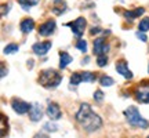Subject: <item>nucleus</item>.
Segmentation results:
<instances>
[{
  "mask_svg": "<svg viewBox=\"0 0 149 138\" xmlns=\"http://www.w3.org/2000/svg\"><path fill=\"white\" fill-rule=\"evenodd\" d=\"M76 120L81 124V127L84 128L86 131L88 133H93V131H97L98 128L102 126V120L101 117L95 115L91 106L88 104H81L80 105L79 112L76 113Z\"/></svg>",
  "mask_w": 149,
  "mask_h": 138,
  "instance_id": "f257e3e1",
  "label": "nucleus"
},
{
  "mask_svg": "<svg viewBox=\"0 0 149 138\" xmlns=\"http://www.w3.org/2000/svg\"><path fill=\"white\" fill-rule=\"evenodd\" d=\"M61 80H62V76L57 70H54V69H46L39 76V83L43 87H46V89H51V87L54 89V87H57L61 83Z\"/></svg>",
  "mask_w": 149,
  "mask_h": 138,
  "instance_id": "f03ea898",
  "label": "nucleus"
},
{
  "mask_svg": "<svg viewBox=\"0 0 149 138\" xmlns=\"http://www.w3.org/2000/svg\"><path fill=\"white\" fill-rule=\"evenodd\" d=\"M124 115L127 117V122L131 124V126H135V127H141V128H145L148 126V123L145 120L144 117L139 115L138 109L135 106H130L124 111Z\"/></svg>",
  "mask_w": 149,
  "mask_h": 138,
  "instance_id": "7ed1b4c3",
  "label": "nucleus"
},
{
  "mask_svg": "<svg viewBox=\"0 0 149 138\" xmlns=\"http://www.w3.org/2000/svg\"><path fill=\"white\" fill-rule=\"evenodd\" d=\"M134 95H135V100L141 104H149V82L144 80L141 84H138Z\"/></svg>",
  "mask_w": 149,
  "mask_h": 138,
  "instance_id": "20e7f679",
  "label": "nucleus"
},
{
  "mask_svg": "<svg viewBox=\"0 0 149 138\" xmlns=\"http://www.w3.org/2000/svg\"><path fill=\"white\" fill-rule=\"evenodd\" d=\"M86 24H87V22H86V20L80 17V18H77V20H74L73 22H69V24H68V26L72 28V32H73L74 36L80 37L83 33H84Z\"/></svg>",
  "mask_w": 149,
  "mask_h": 138,
  "instance_id": "39448f33",
  "label": "nucleus"
},
{
  "mask_svg": "<svg viewBox=\"0 0 149 138\" xmlns=\"http://www.w3.org/2000/svg\"><path fill=\"white\" fill-rule=\"evenodd\" d=\"M11 106H13V109H14L18 115H24V113H26V112L31 111V108H32L31 104H28V102H25V101H21V100H17V98H14V100L11 101Z\"/></svg>",
  "mask_w": 149,
  "mask_h": 138,
  "instance_id": "423d86ee",
  "label": "nucleus"
},
{
  "mask_svg": "<svg viewBox=\"0 0 149 138\" xmlns=\"http://www.w3.org/2000/svg\"><path fill=\"white\" fill-rule=\"evenodd\" d=\"M54 31H55V21H54V20H50V21L44 22V24H42V25L39 26V35H40V36H44V37L53 35Z\"/></svg>",
  "mask_w": 149,
  "mask_h": 138,
  "instance_id": "0eeeda50",
  "label": "nucleus"
},
{
  "mask_svg": "<svg viewBox=\"0 0 149 138\" xmlns=\"http://www.w3.org/2000/svg\"><path fill=\"white\" fill-rule=\"evenodd\" d=\"M108 50H109V44L105 42V39H95L94 40V53L97 55H105V53H108Z\"/></svg>",
  "mask_w": 149,
  "mask_h": 138,
  "instance_id": "6e6552de",
  "label": "nucleus"
},
{
  "mask_svg": "<svg viewBox=\"0 0 149 138\" xmlns=\"http://www.w3.org/2000/svg\"><path fill=\"white\" fill-rule=\"evenodd\" d=\"M116 70L122 75L124 79H133V72L128 69L127 62H126L124 59H120V61L116 62Z\"/></svg>",
  "mask_w": 149,
  "mask_h": 138,
  "instance_id": "1a4fd4ad",
  "label": "nucleus"
},
{
  "mask_svg": "<svg viewBox=\"0 0 149 138\" xmlns=\"http://www.w3.org/2000/svg\"><path fill=\"white\" fill-rule=\"evenodd\" d=\"M51 48V42H40V43H35L33 44V53L37 55H46L48 53V50Z\"/></svg>",
  "mask_w": 149,
  "mask_h": 138,
  "instance_id": "9d476101",
  "label": "nucleus"
},
{
  "mask_svg": "<svg viewBox=\"0 0 149 138\" xmlns=\"http://www.w3.org/2000/svg\"><path fill=\"white\" fill-rule=\"evenodd\" d=\"M47 116L50 117L51 120H58V119H61V116H62V112H61V109H59V106L57 105V104H54V102L48 104Z\"/></svg>",
  "mask_w": 149,
  "mask_h": 138,
  "instance_id": "9b49d317",
  "label": "nucleus"
},
{
  "mask_svg": "<svg viewBox=\"0 0 149 138\" xmlns=\"http://www.w3.org/2000/svg\"><path fill=\"white\" fill-rule=\"evenodd\" d=\"M43 116V111H42V106L39 104H33L31 111H29V117L32 122H39Z\"/></svg>",
  "mask_w": 149,
  "mask_h": 138,
  "instance_id": "f8f14e48",
  "label": "nucleus"
},
{
  "mask_svg": "<svg viewBox=\"0 0 149 138\" xmlns=\"http://www.w3.org/2000/svg\"><path fill=\"white\" fill-rule=\"evenodd\" d=\"M19 28H21V31L24 33H31L33 31V28H35V21H33L32 18H25L21 22Z\"/></svg>",
  "mask_w": 149,
  "mask_h": 138,
  "instance_id": "ddd939ff",
  "label": "nucleus"
},
{
  "mask_svg": "<svg viewBox=\"0 0 149 138\" xmlns=\"http://www.w3.org/2000/svg\"><path fill=\"white\" fill-rule=\"evenodd\" d=\"M72 57H70L68 53H65V51H61L59 53V68L61 69H65L68 65L72 62Z\"/></svg>",
  "mask_w": 149,
  "mask_h": 138,
  "instance_id": "4468645a",
  "label": "nucleus"
},
{
  "mask_svg": "<svg viewBox=\"0 0 149 138\" xmlns=\"http://www.w3.org/2000/svg\"><path fill=\"white\" fill-rule=\"evenodd\" d=\"M145 13V10L144 8H135V10H133V11H124V18H127L128 21H133V20H135L137 17H139V15H142Z\"/></svg>",
  "mask_w": 149,
  "mask_h": 138,
  "instance_id": "2eb2a0df",
  "label": "nucleus"
},
{
  "mask_svg": "<svg viewBox=\"0 0 149 138\" xmlns=\"http://www.w3.org/2000/svg\"><path fill=\"white\" fill-rule=\"evenodd\" d=\"M19 1V4L22 6V8L25 11H28L32 6H35V4H37L39 3V0H18Z\"/></svg>",
  "mask_w": 149,
  "mask_h": 138,
  "instance_id": "dca6fc26",
  "label": "nucleus"
},
{
  "mask_svg": "<svg viewBox=\"0 0 149 138\" xmlns=\"http://www.w3.org/2000/svg\"><path fill=\"white\" fill-rule=\"evenodd\" d=\"M100 83H101V86H104V87H109V86H112L115 82H113L112 77H109V76H107V75H104V76H101V79H100Z\"/></svg>",
  "mask_w": 149,
  "mask_h": 138,
  "instance_id": "f3484780",
  "label": "nucleus"
},
{
  "mask_svg": "<svg viewBox=\"0 0 149 138\" xmlns=\"http://www.w3.org/2000/svg\"><path fill=\"white\" fill-rule=\"evenodd\" d=\"M81 79L83 82H95L97 76L94 73H91V72H81Z\"/></svg>",
  "mask_w": 149,
  "mask_h": 138,
  "instance_id": "a211bd4d",
  "label": "nucleus"
},
{
  "mask_svg": "<svg viewBox=\"0 0 149 138\" xmlns=\"http://www.w3.org/2000/svg\"><path fill=\"white\" fill-rule=\"evenodd\" d=\"M138 31L139 32H146V31H149V18H144L142 21L139 22Z\"/></svg>",
  "mask_w": 149,
  "mask_h": 138,
  "instance_id": "6ab92c4d",
  "label": "nucleus"
},
{
  "mask_svg": "<svg viewBox=\"0 0 149 138\" xmlns=\"http://www.w3.org/2000/svg\"><path fill=\"white\" fill-rule=\"evenodd\" d=\"M83 82V79H81V73H73L72 75V77H70V84L72 86H77L79 83H81Z\"/></svg>",
  "mask_w": 149,
  "mask_h": 138,
  "instance_id": "aec40b11",
  "label": "nucleus"
},
{
  "mask_svg": "<svg viewBox=\"0 0 149 138\" xmlns=\"http://www.w3.org/2000/svg\"><path fill=\"white\" fill-rule=\"evenodd\" d=\"M17 51H18V44H15V43H11L8 46H6L4 48V54H14Z\"/></svg>",
  "mask_w": 149,
  "mask_h": 138,
  "instance_id": "412c9836",
  "label": "nucleus"
},
{
  "mask_svg": "<svg viewBox=\"0 0 149 138\" xmlns=\"http://www.w3.org/2000/svg\"><path fill=\"white\" fill-rule=\"evenodd\" d=\"M108 62V57L107 55H98V58H97V64H98V66H105Z\"/></svg>",
  "mask_w": 149,
  "mask_h": 138,
  "instance_id": "4be33fe9",
  "label": "nucleus"
},
{
  "mask_svg": "<svg viewBox=\"0 0 149 138\" xmlns=\"http://www.w3.org/2000/svg\"><path fill=\"white\" fill-rule=\"evenodd\" d=\"M76 47L79 48L81 53H86L87 51V43H86V40H79L76 43Z\"/></svg>",
  "mask_w": 149,
  "mask_h": 138,
  "instance_id": "5701e85b",
  "label": "nucleus"
},
{
  "mask_svg": "<svg viewBox=\"0 0 149 138\" xmlns=\"http://www.w3.org/2000/svg\"><path fill=\"white\" fill-rule=\"evenodd\" d=\"M94 100H95L97 102H102L104 101V93H102L101 90H97L95 93H94Z\"/></svg>",
  "mask_w": 149,
  "mask_h": 138,
  "instance_id": "b1692460",
  "label": "nucleus"
},
{
  "mask_svg": "<svg viewBox=\"0 0 149 138\" xmlns=\"http://www.w3.org/2000/svg\"><path fill=\"white\" fill-rule=\"evenodd\" d=\"M44 130L46 131H57L58 130V126H55V124H51V123H47V124H44Z\"/></svg>",
  "mask_w": 149,
  "mask_h": 138,
  "instance_id": "393cba45",
  "label": "nucleus"
},
{
  "mask_svg": "<svg viewBox=\"0 0 149 138\" xmlns=\"http://www.w3.org/2000/svg\"><path fill=\"white\" fill-rule=\"evenodd\" d=\"M137 37H138V39H141L142 42H146V40H148V37H146L145 32H137Z\"/></svg>",
  "mask_w": 149,
  "mask_h": 138,
  "instance_id": "a878e982",
  "label": "nucleus"
},
{
  "mask_svg": "<svg viewBox=\"0 0 149 138\" xmlns=\"http://www.w3.org/2000/svg\"><path fill=\"white\" fill-rule=\"evenodd\" d=\"M101 32V29H100V28H93V29H91V35H95V33H100Z\"/></svg>",
  "mask_w": 149,
  "mask_h": 138,
  "instance_id": "bb28decb",
  "label": "nucleus"
},
{
  "mask_svg": "<svg viewBox=\"0 0 149 138\" xmlns=\"http://www.w3.org/2000/svg\"><path fill=\"white\" fill-rule=\"evenodd\" d=\"M33 138H48L47 135H46V134H43V133H37L36 135H35V137Z\"/></svg>",
  "mask_w": 149,
  "mask_h": 138,
  "instance_id": "cd10ccee",
  "label": "nucleus"
},
{
  "mask_svg": "<svg viewBox=\"0 0 149 138\" xmlns=\"http://www.w3.org/2000/svg\"><path fill=\"white\" fill-rule=\"evenodd\" d=\"M148 72H149V65H148Z\"/></svg>",
  "mask_w": 149,
  "mask_h": 138,
  "instance_id": "c85d7f7f",
  "label": "nucleus"
},
{
  "mask_svg": "<svg viewBox=\"0 0 149 138\" xmlns=\"http://www.w3.org/2000/svg\"><path fill=\"white\" fill-rule=\"evenodd\" d=\"M148 138H149V137H148Z\"/></svg>",
  "mask_w": 149,
  "mask_h": 138,
  "instance_id": "c756f323",
  "label": "nucleus"
}]
</instances>
